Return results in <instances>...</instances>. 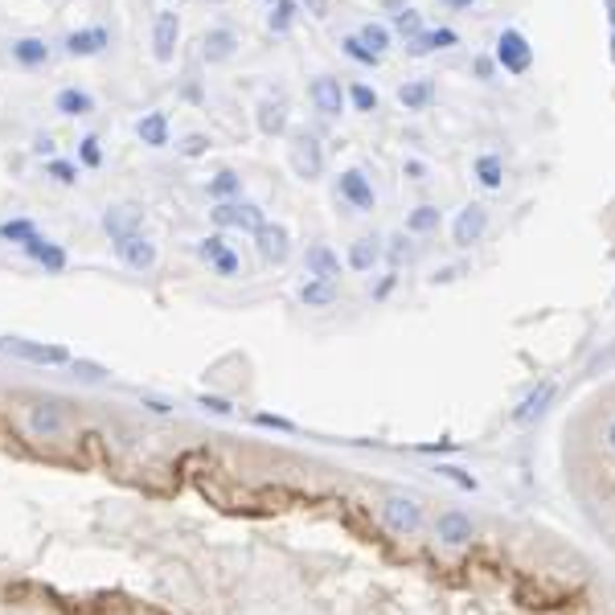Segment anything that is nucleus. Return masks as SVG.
<instances>
[{
  "label": "nucleus",
  "mask_w": 615,
  "mask_h": 615,
  "mask_svg": "<svg viewBox=\"0 0 615 615\" xmlns=\"http://www.w3.org/2000/svg\"><path fill=\"white\" fill-rule=\"evenodd\" d=\"M378 517H382V525L390 529L394 537H414L419 529H423V504L414 501V496H403V493H394L386 496L382 504H378Z\"/></svg>",
  "instance_id": "1"
},
{
  "label": "nucleus",
  "mask_w": 615,
  "mask_h": 615,
  "mask_svg": "<svg viewBox=\"0 0 615 615\" xmlns=\"http://www.w3.org/2000/svg\"><path fill=\"white\" fill-rule=\"evenodd\" d=\"M0 353L17 357V362L29 365H71V349L66 345H46V341H29V337H0Z\"/></svg>",
  "instance_id": "2"
},
{
  "label": "nucleus",
  "mask_w": 615,
  "mask_h": 615,
  "mask_svg": "<svg viewBox=\"0 0 615 615\" xmlns=\"http://www.w3.org/2000/svg\"><path fill=\"white\" fill-rule=\"evenodd\" d=\"M210 222L218 226V230H243V234H254L262 222H267V213H262V205L243 202V197H234V202H213Z\"/></svg>",
  "instance_id": "3"
},
{
  "label": "nucleus",
  "mask_w": 615,
  "mask_h": 615,
  "mask_svg": "<svg viewBox=\"0 0 615 615\" xmlns=\"http://www.w3.org/2000/svg\"><path fill=\"white\" fill-rule=\"evenodd\" d=\"M287 164L300 181H320L324 172V148L312 131H295L292 144H287Z\"/></svg>",
  "instance_id": "4"
},
{
  "label": "nucleus",
  "mask_w": 615,
  "mask_h": 615,
  "mask_svg": "<svg viewBox=\"0 0 615 615\" xmlns=\"http://www.w3.org/2000/svg\"><path fill=\"white\" fill-rule=\"evenodd\" d=\"M496 62H501L504 74H513V79L529 74V66H534V46H529V37H525L521 29H501V37H496Z\"/></svg>",
  "instance_id": "5"
},
{
  "label": "nucleus",
  "mask_w": 615,
  "mask_h": 615,
  "mask_svg": "<svg viewBox=\"0 0 615 615\" xmlns=\"http://www.w3.org/2000/svg\"><path fill=\"white\" fill-rule=\"evenodd\" d=\"M177 46H181V12L177 9H161L152 17V58L169 66L177 58Z\"/></svg>",
  "instance_id": "6"
},
{
  "label": "nucleus",
  "mask_w": 615,
  "mask_h": 615,
  "mask_svg": "<svg viewBox=\"0 0 615 615\" xmlns=\"http://www.w3.org/2000/svg\"><path fill=\"white\" fill-rule=\"evenodd\" d=\"M251 238H254V251H259V259L267 262V267H283L287 254H292V234H287L283 222H262Z\"/></svg>",
  "instance_id": "7"
},
{
  "label": "nucleus",
  "mask_w": 615,
  "mask_h": 615,
  "mask_svg": "<svg viewBox=\"0 0 615 615\" xmlns=\"http://www.w3.org/2000/svg\"><path fill=\"white\" fill-rule=\"evenodd\" d=\"M337 197H341L345 205H353L357 213H373V210H378V193H373V181L365 177L362 169H345L341 177H337Z\"/></svg>",
  "instance_id": "8"
},
{
  "label": "nucleus",
  "mask_w": 615,
  "mask_h": 615,
  "mask_svg": "<svg viewBox=\"0 0 615 615\" xmlns=\"http://www.w3.org/2000/svg\"><path fill=\"white\" fill-rule=\"evenodd\" d=\"M435 537H439V545H447V550H464L476 537V521L464 509H444V513L435 517Z\"/></svg>",
  "instance_id": "9"
},
{
  "label": "nucleus",
  "mask_w": 615,
  "mask_h": 615,
  "mask_svg": "<svg viewBox=\"0 0 615 615\" xmlns=\"http://www.w3.org/2000/svg\"><path fill=\"white\" fill-rule=\"evenodd\" d=\"M485 230H488V205L485 202H468L452 222V243L460 246V251H468V246H476L480 238H485Z\"/></svg>",
  "instance_id": "10"
},
{
  "label": "nucleus",
  "mask_w": 615,
  "mask_h": 615,
  "mask_svg": "<svg viewBox=\"0 0 615 615\" xmlns=\"http://www.w3.org/2000/svg\"><path fill=\"white\" fill-rule=\"evenodd\" d=\"M115 254H120V262L128 267V271H136V275H148L152 267H156V259H161V254H156V243H152L144 230L120 238V243H115Z\"/></svg>",
  "instance_id": "11"
},
{
  "label": "nucleus",
  "mask_w": 615,
  "mask_h": 615,
  "mask_svg": "<svg viewBox=\"0 0 615 615\" xmlns=\"http://www.w3.org/2000/svg\"><path fill=\"white\" fill-rule=\"evenodd\" d=\"M25 431H29L33 439H62V435H66V411H62V403L29 406V414H25Z\"/></svg>",
  "instance_id": "12"
},
{
  "label": "nucleus",
  "mask_w": 615,
  "mask_h": 615,
  "mask_svg": "<svg viewBox=\"0 0 615 615\" xmlns=\"http://www.w3.org/2000/svg\"><path fill=\"white\" fill-rule=\"evenodd\" d=\"M308 99H312L316 112L333 120V115L345 112V99H349V95H345L341 79H333V74H316V79L308 82Z\"/></svg>",
  "instance_id": "13"
},
{
  "label": "nucleus",
  "mask_w": 615,
  "mask_h": 615,
  "mask_svg": "<svg viewBox=\"0 0 615 615\" xmlns=\"http://www.w3.org/2000/svg\"><path fill=\"white\" fill-rule=\"evenodd\" d=\"M107 46H112V29H103V25L74 29V33H66V41H62L66 58H99Z\"/></svg>",
  "instance_id": "14"
},
{
  "label": "nucleus",
  "mask_w": 615,
  "mask_h": 615,
  "mask_svg": "<svg viewBox=\"0 0 615 615\" xmlns=\"http://www.w3.org/2000/svg\"><path fill=\"white\" fill-rule=\"evenodd\" d=\"M197 46H202V58L210 62V66H226V62L238 54V33L226 29V25H213V29L202 33Z\"/></svg>",
  "instance_id": "15"
},
{
  "label": "nucleus",
  "mask_w": 615,
  "mask_h": 615,
  "mask_svg": "<svg viewBox=\"0 0 615 615\" xmlns=\"http://www.w3.org/2000/svg\"><path fill=\"white\" fill-rule=\"evenodd\" d=\"M140 226H144L140 205H107V210H103V230H107L112 243L128 238V234H140Z\"/></svg>",
  "instance_id": "16"
},
{
  "label": "nucleus",
  "mask_w": 615,
  "mask_h": 615,
  "mask_svg": "<svg viewBox=\"0 0 615 615\" xmlns=\"http://www.w3.org/2000/svg\"><path fill=\"white\" fill-rule=\"evenodd\" d=\"M254 128L267 136V140H279L283 131H287V103L267 95V99L254 103Z\"/></svg>",
  "instance_id": "17"
},
{
  "label": "nucleus",
  "mask_w": 615,
  "mask_h": 615,
  "mask_svg": "<svg viewBox=\"0 0 615 615\" xmlns=\"http://www.w3.org/2000/svg\"><path fill=\"white\" fill-rule=\"evenodd\" d=\"M303 275H308V279H333L337 283V275H341V254H337L328 243H312L303 251Z\"/></svg>",
  "instance_id": "18"
},
{
  "label": "nucleus",
  "mask_w": 615,
  "mask_h": 615,
  "mask_svg": "<svg viewBox=\"0 0 615 615\" xmlns=\"http://www.w3.org/2000/svg\"><path fill=\"white\" fill-rule=\"evenodd\" d=\"M21 251L29 254V259L37 262V267H41L46 275H62L66 267H71V254H66V246H62V243H50V238H41V234L33 238L29 246H21Z\"/></svg>",
  "instance_id": "19"
},
{
  "label": "nucleus",
  "mask_w": 615,
  "mask_h": 615,
  "mask_svg": "<svg viewBox=\"0 0 615 615\" xmlns=\"http://www.w3.org/2000/svg\"><path fill=\"white\" fill-rule=\"evenodd\" d=\"M9 54L17 66H25V71H41V66H50L54 50L46 37H12L9 41Z\"/></svg>",
  "instance_id": "20"
},
{
  "label": "nucleus",
  "mask_w": 615,
  "mask_h": 615,
  "mask_svg": "<svg viewBox=\"0 0 615 615\" xmlns=\"http://www.w3.org/2000/svg\"><path fill=\"white\" fill-rule=\"evenodd\" d=\"M54 112L66 115V120H87V115L95 112V95L82 91V87H62V91L54 95Z\"/></svg>",
  "instance_id": "21"
},
{
  "label": "nucleus",
  "mask_w": 615,
  "mask_h": 615,
  "mask_svg": "<svg viewBox=\"0 0 615 615\" xmlns=\"http://www.w3.org/2000/svg\"><path fill=\"white\" fill-rule=\"evenodd\" d=\"M136 136H140L144 148H169L172 144V128H169V112H148L136 123Z\"/></svg>",
  "instance_id": "22"
},
{
  "label": "nucleus",
  "mask_w": 615,
  "mask_h": 615,
  "mask_svg": "<svg viewBox=\"0 0 615 615\" xmlns=\"http://www.w3.org/2000/svg\"><path fill=\"white\" fill-rule=\"evenodd\" d=\"M452 46H460V33L444 25V29H423L414 41H406V54H411V58H427V54L452 50Z\"/></svg>",
  "instance_id": "23"
},
{
  "label": "nucleus",
  "mask_w": 615,
  "mask_h": 615,
  "mask_svg": "<svg viewBox=\"0 0 615 615\" xmlns=\"http://www.w3.org/2000/svg\"><path fill=\"white\" fill-rule=\"evenodd\" d=\"M382 238H370V234H365V238H353V243H349V254H345V262H349V267H353V271H373V267H378V262H382Z\"/></svg>",
  "instance_id": "24"
},
{
  "label": "nucleus",
  "mask_w": 615,
  "mask_h": 615,
  "mask_svg": "<svg viewBox=\"0 0 615 615\" xmlns=\"http://www.w3.org/2000/svg\"><path fill=\"white\" fill-rule=\"evenodd\" d=\"M398 103H403V112H431L435 103V82L431 79H411L398 87Z\"/></svg>",
  "instance_id": "25"
},
{
  "label": "nucleus",
  "mask_w": 615,
  "mask_h": 615,
  "mask_svg": "<svg viewBox=\"0 0 615 615\" xmlns=\"http://www.w3.org/2000/svg\"><path fill=\"white\" fill-rule=\"evenodd\" d=\"M295 300H300L303 308H333V303L341 300V292H337L333 279H303Z\"/></svg>",
  "instance_id": "26"
},
{
  "label": "nucleus",
  "mask_w": 615,
  "mask_h": 615,
  "mask_svg": "<svg viewBox=\"0 0 615 615\" xmlns=\"http://www.w3.org/2000/svg\"><path fill=\"white\" fill-rule=\"evenodd\" d=\"M205 193H210V202H234V197H243V172H234V169L213 172L210 181H205Z\"/></svg>",
  "instance_id": "27"
},
{
  "label": "nucleus",
  "mask_w": 615,
  "mask_h": 615,
  "mask_svg": "<svg viewBox=\"0 0 615 615\" xmlns=\"http://www.w3.org/2000/svg\"><path fill=\"white\" fill-rule=\"evenodd\" d=\"M472 177L485 185V189H504V161L496 152H480L472 161Z\"/></svg>",
  "instance_id": "28"
},
{
  "label": "nucleus",
  "mask_w": 615,
  "mask_h": 615,
  "mask_svg": "<svg viewBox=\"0 0 615 615\" xmlns=\"http://www.w3.org/2000/svg\"><path fill=\"white\" fill-rule=\"evenodd\" d=\"M439 226H444V210L431 202L414 205V210L406 213V234H435Z\"/></svg>",
  "instance_id": "29"
},
{
  "label": "nucleus",
  "mask_w": 615,
  "mask_h": 615,
  "mask_svg": "<svg viewBox=\"0 0 615 615\" xmlns=\"http://www.w3.org/2000/svg\"><path fill=\"white\" fill-rule=\"evenodd\" d=\"M37 222H29V218H4L0 222V243H17V246H29L33 238H37Z\"/></svg>",
  "instance_id": "30"
},
{
  "label": "nucleus",
  "mask_w": 615,
  "mask_h": 615,
  "mask_svg": "<svg viewBox=\"0 0 615 615\" xmlns=\"http://www.w3.org/2000/svg\"><path fill=\"white\" fill-rule=\"evenodd\" d=\"M550 398H554V382H542V386H537V390L529 394V398H525V403L513 411V423H529V419H537V414L545 411V403H550Z\"/></svg>",
  "instance_id": "31"
},
{
  "label": "nucleus",
  "mask_w": 615,
  "mask_h": 615,
  "mask_svg": "<svg viewBox=\"0 0 615 615\" xmlns=\"http://www.w3.org/2000/svg\"><path fill=\"white\" fill-rule=\"evenodd\" d=\"M300 17V0H275L271 4V17H267V29L271 33H287Z\"/></svg>",
  "instance_id": "32"
},
{
  "label": "nucleus",
  "mask_w": 615,
  "mask_h": 615,
  "mask_svg": "<svg viewBox=\"0 0 615 615\" xmlns=\"http://www.w3.org/2000/svg\"><path fill=\"white\" fill-rule=\"evenodd\" d=\"M357 37H362L373 54H386V50H390V37H394V33H390V25H382V21H365L362 29H357Z\"/></svg>",
  "instance_id": "33"
},
{
  "label": "nucleus",
  "mask_w": 615,
  "mask_h": 615,
  "mask_svg": "<svg viewBox=\"0 0 615 615\" xmlns=\"http://www.w3.org/2000/svg\"><path fill=\"white\" fill-rule=\"evenodd\" d=\"M79 172L82 164L79 161H66V156H54V161H46V177L58 185H79Z\"/></svg>",
  "instance_id": "34"
},
{
  "label": "nucleus",
  "mask_w": 615,
  "mask_h": 615,
  "mask_svg": "<svg viewBox=\"0 0 615 615\" xmlns=\"http://www.w3.org/2000/svg\"><path fill=\"white\" fill-rule=\"evenodd\" d=\"M394 33H398V37H406V41H414L419 37V33H423V12L419 9H398L394 12Z\"/></svg>",
  "instance_id": "35"
},
{
  "label": "nucleus",
  "mask_w": 615,
  "mask_h": 615,
  "mask_svg": "<svg viewBox=\"0 0 615 615\" xmlns=\"http://www.w3.org/2000/svg\"><path fill=\"white\" fill-rule=\"evenodd\" d=\"M210 275H218V279H238V275H243V259H238V251L226 246V251L210 262Z\"/></svg>",
  "instance_id": "36"
},
{
  "label": "nucleus",
  "mask_w": 615,
  "mask_h": 615,
  "mask_svg": "<svg viewBox=\"0 0 615 615\" xmlns=\"http://www.w3.org/2000/svg\"><path fill=\"white\" fill-rule=\"evenodd\" d=\"M341 50L349 54V58L357 62V66H378V62H382V54H373L370 46H365L362 37H357V33H349V37H341Z\"/></svg>",
  "instance_id": "37"
},
{
  "label": "nucleus",
  "mask_w": 615,
  "mask_h": 615,
  "mask_svg": "<svg viewBox=\"0 0 615 615\" xmlns=\"http://www.w3.org/2000/svg\"><path fill=\"white\" fill-rule=\"evenodd\" d=\"M210 148H213V140L205 136V131H189V136H181V140H177V152H181L185 161H197V156H205Z\"/></svg>",
  "instance_id": "38"
},
{
  "label": "nucleus",
  "mask_w": 615,
  "mask_h": 615,
  "mask_svg": "<svg viewBox=\"0 0 615 615\" xmlns=\"http://www.w3.org/2000/svg\"><path fill=\"white\" fill-rule=\"evenodd\" d=\"M79 164L82 169H103V140L99 136H82L79 140Z\"/></svg>",
  "instance_id": "39"
},
{
  "label": "nucleus",
  "mask_w": 615,
  "mask_h": 615,
  "mask_svg": "<svg viewBox=\"0 0 615 615\" xmlns=\"http://www.w3.org/2000/svg\"><path fill=\"white\" fill-rule=\"evenodd\" d=\"M345 95H349V103H353L357 112H378V91L373 87H365V82H353V87H345Z\"/></svg>",
  "instance_id": "40"
},
{
  "label": "nucleus",
  "mask_w": 615,
  "mask_h": 615,
  "mask_svg": "<svg viewBox=\"0 0 615 615\" xmlns=\"http://www.w3.org/2000/svg\"><path fill=\"white\" fill-rule=\"evenodd\" d=\"M226 246H230V243H226L222 230H218V234H205V238H197V243H193V254H197L202 262H213L218 254L226 251Z\"/></svg>",
  "instance_id": "41"
},
{
  "label": "nucleus",
  "mask_w": 615,
  "mask_h": 615,
  "mask_svg": "<svg viewBox=\"0 0 615 615\" xmlns=\"http://www.w3.org/2000/svg\"><path fill=\"white\" fill-rule=\"evenodd\" d=\"M197 406H202L205 414H218V419H230L234 414V403L230 398H218V394H197Z\"/></svg>",
  "instance_id": "42"
},
{
  "label": "nucleus",
  "mask_w": 615,
  "mask_h": 615,
  "mask_svg": "<svg viewBox=\"0 0 615 615\" xmlns=\"http://www.w3.org/2000/svg\"><path fill=\"white\" fill-rule=\"evenodd\" d=\"M386 254H390V267H403L406 259H411V243H406V234H394L390 238V246H386Z\"/></svg>",
  "instance_id": "43"
},
{
  "label": "nucleus",
  "mask_w": 615,
  "mask_h": 615,
  "mask_svg": "<svg viewBox=\"0 0 615 615\" xmlns=\"http://www.w3.org/2000/svg\"><path fill=\"white\" fill-rule=\"evenodd\" d=\"M33 152H37L41 161H54V156H58V144H54L50 131H37V136H33Z\"/></svg>",
  "instance_id": "44"
},
{
  "label": "nucleus",
  "mask_w": 615,
  "mask_h": 615,
  "mask_svg": "<svg viewBox=\"0 0 615 615\" xmlns=\"http://www.w3.org/2000/svg\"><path fill=\"white\" fill-rule=\"evenodd\" d=\"M71 370H74V378H87V382H103V378H107V370L91 365V362H71Z\"/></svg>",
  "instance_id": "45"
},
{
  "label": "nucleus",
  "mask_w": 615,
  "mask_h": 615,
  "mask_svg": "<svg viewBox=\"0 0 615 615\" xmlns=\"http://www.w3.org/2000/svg\"><path fill=\"white\" fill-rule=\"evenodd\" d=\"M254 423H259V427H271V431H295L287 419H275V414H254Z\"/></svg>",
  "instance_id": "46"
},
{
  "label": "nucleus",
  "mask_w": 615,
  "mask_h": 615,
  "mask_svg": "<svg viewBox=\"0 0 615 615\" xmlns=\"http://www.w3.org/2000/svg\"><path fill=\"white\" fill-rule=\"evenodd\" d=\"M403 172L411 177V181H427V164L414 161V156H411V161H403Z\"/></svg>",
  "instance_id": "47"
},
{
  "label": "nucleus",
  "mask_w": 615,
  "mask_h": 615,
  "mask_svg": "<svg viewBox=\"0 0 615 615\" xmlns=\"http://www.w3.org/2000/svg\"><path fill=\"white\" fill-rule=\"evenodd\" d=\"M472 66H476V79H480V82L493 79V58H476Z\"/></svg>",
  "instance_id": "48"
},
{
  "label": "nucleus",
  "mask_w": 615,
  "mask_h": 615,
  "mask_svg": "<svg viewBox=\"0 0 615 615\" xmlns=\"http://www.w3.org/2000/svg\"><path fill=\"white\" fill-rule=\"evenodd\" d=\"M394 283H398V275H386V279L378 283V287H373V300H386V295L394 292Z\"/></svg>",
  "instance_id": "49"
},
{
  "label": "nucleus",
  "mask_w": 615,
  "mask_h": 615,
  "mask_svg": "<svg viewBox=\"0 0 615 615\" xmlns=\"http://www.w3.org/2000/svg\"><path fill=\"white\" fill-rule=\"evenodd\" d=\"M300 9H308L312 17H324V12H328V0H300Z\"/></svg>",
  "instance_id": "50"
},
{
  "label": "nucleus",
  "mask_w": 615,
  "mask_h": 615,
  "mask_svg": "<svg viewBox=\"0 0 615 615\" xmlns=\"http://www.w3.org/2000/svg\"><path fill=\"white\" fill-rule=\"evenodd\" d=\"M455 275H460V267H439V271H431V283H452Z\"/></svg>",
  "instance_id": "51"
},
{
  "label": "nucleus",
  "mask_w": 615,
  "mask_h": 615,
  "mask_svg": "<svg viewBox=\"0 0 615 615\" xmlns=\"http://www.w3.org/2000/svg\"><path fill=\"white\" fill-rule=\"evenodd\" d=\"M144 406H148L152 414H169V411H172V406H169V403H161V398H144Z\"/></svg>",
  "instance_id": "52"
},
{
  "label": "nucleus",
  "mask_w": 615,
  "mask_h": 615,
  "mask_svg": "<svg viewBox=\"0 0 615 615\" xmlns=\"http://www.w3.org/2000/svg\"><path fill=\"white\" fill-rule=\"evenodd\" d=\"M607 4V17H611V29H615V0H603Z\"/></svg>",
  "instance_id": "53"
},
{
  "label": "nucleus",
  "mask_w": 615,
  "mask_h": 615,
  "mask_svg": "<svg viewBox=\"0 0 615 615\" xmlns=\"http://www.w3.org/2000/svg\"><path fill=\"white\" fill-rule=\"evenodd\" d=\"M447 4H455V9H464V4H472V0H447Z\"/></svg>",
  "instance_id": "54"
},
{
  "label": "nucleus",
  "mask_w": 615,
  "mask_h": 615,
  "mask_svg": "<svg viewBox=\"0 0 615 615\" xmlns=\"http://www.w3.org/2000/svg\"><path fill=\"white\" fill-rule=\"evenodd\" d=\"M611 62H615V29H611Z\"/></svg>",
  "instance_id": "55"
},
{
  "label": "nucleus",
  "mask_w": 615,
  "mask_h": 615,
  "mask_svg": "<svg viewBox=\"0 0 615 615\" xmlns=\"http://www.w3.org/2000/svg\"><path fill=\"white\" fill-rule=\"evenodd\" d=\"M213 4H222V0H213Z\"/></svg>",
  "instance_id": "56"
},
{
  "label": "nucleus",
  "mask_w": 615,
  "mask_h": 615,
  "mask_svg": "<svg viewBox=\"0 0 615 615\" xmlns=\"http://www.w3.org/2000/svg\"><path fill=\"white\" fill-rule=\"evenodd\" d=\"M177 4H181V0H177Z\"/></svg>",
  "instance_id": "57"
},
{
  "label": "nucleus",
  "mask_w": 615,
  "mask_h": 615,
  "mask_svg": "<svg viewBox=\"0 0 615 615\" xmlns=\"http://www.w3.org/2000/svg\"><path fill=\"white\" fill-rule=\"evenodd\" d=\"M0 259H4V254H0Z\"/></svg>",
  "instance_id": "58"
},
{
  "label": "nucleus",
  "mask_w": 615,
  "mask_h": 615,
  "mask_svg": "<svg viewBox=\"0 0 615 615\" xmlns=\"http://www.w3.org/2000/svg\"><path fill=\"white\" fill-rule=\"evenodd\" d=\"M271 4H275V0H271Z\"/></svg>",
  "instance_id": "59"
}]
</instances>
